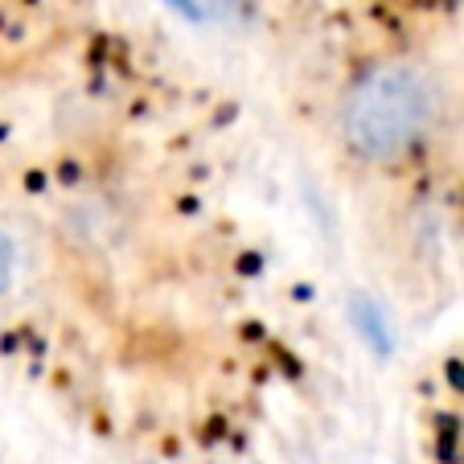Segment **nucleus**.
Returning a JSON list of instances; mask_svg holds the SVG:
<instances>
[{"label":"nucleus","mask_w":464,"mask_h":464,"mask_svg":"<svg viewBox=\"0 0 464 464\" xmlns=\"http://www.w3.org/2000/svg\"><path fill=\"white\" fill-rule=\"evenodd\" d=\"M17 280H21V255H17V238L0 227V308H9L17 296Z\"/></svg>","instance_id":"obj_2"},{"label":"nucleus","mask_w":464,"mask_h":464,"mask_svg":"<svg viewBox=\"0 0 464 464\" xmlns=\"http://www.w3.org/2000/svg\"><path fill=\"white\" fill-rule=\"evenodd\" d=\"M329 128L353 169L403 173L431 157L452 128V87L420 53H374L345 74Z\"/></svg>","instance_id":"obj_1"}]
</instances>
